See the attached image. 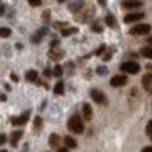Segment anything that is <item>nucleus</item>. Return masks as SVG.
<instances>
[{"label":"nucleus","instance_id":"5701e85b","mask_svg":"<svg viewBox=\"0 0 152 152\" xmlns=\"http://www.w3.org/2000/svg\"><path fill=\"white\" fill-rule=\"evenodd\" d=\"M96 72H97V75L104 76V75H107V73H109V69H107V68H104V66H97Z\"/></svg>","mask_w":152,"mask_h":152},{"label":"nucleus","instance_id":"e433bc0d","mask_svg":"<svg viewBox=\"0 0 152 152\" xmlns=\"http://www.w3.org/2000/svg\"><path fill=\"white\" fill-rule=\"evenodd\" d=\"M0 97H1V102H6V96H4V94H1Z\"/></svg>","mask_w":152,"mask_h":152},{"label":"nucleus","instance_id":"f704fd0d","mask_svg":"<svg viewBox=\"0 0 152 152\" xmlns=\"http://www.w3.org/2000/svg\"><path fill=\"white\" fill-rule=\"evenodd\" d=\"M45 75H47V76H51V71H48V69H47V71H45Z\"/></svg>","mask_w":152,"mask_h":152},{"label":"nucleus","instance_id":"f8f14e48","mask_svg":"<svg viewBox=\"0 0 152 152\" xmlns=\"http://www.w3.org/2000/svg\"><path fill=\"white\" fill-rule=\"evenodd\" d=\"M61 144V138L58 134H51L49 135V145L52 148H58Z\"/></svg>","mask_w":152,"mask_h":152},{"label":"nucleus","instance_id":"20e7f679","mask_svg":"<svg viewBox=\"0 0 152 152\" xmlns=\"http://www.w3.org/2000/svg\"><path fill=\"white\" fill-rule=\"evenodd\" d=\"M90 97L93 99V102L97 104H107V99H106V96H104L103 93L100 92V90H97V89H93L92 92H90Z\"/></svg>","mask_w":152,"mask_h":152},{"label":"nucleus","instance_id":"c85d7f7f","mask_svg":"<svg viewBox=\"0 0 152 152\" xmlns=\"http://www.w3.org/2000/svg\"><path fill=\"white\" fill-rule=\"evenodd\" d=\"M48 33V30H47V28L44 27V28H41V30H39V31H38V34H39V35H41V37H42V35H45V34Z\"/></svg>","mask_w":152,"mask_h":152},{"label":"nucleus","instance_id":"393cba45","mask_svg":"<svg viewBox=\"0 0 152 152\" xmlns=\"http://www.w3.org/2000/svg\"><path fill=\"white\" fill-rule=\"evenodd\" d=\"M41 125H42V118H41L39 115H37L35 120H34V127H35V128H39Z\"/></svg>","mask_w":152,"mask_h":152},{"label":"nucleus","instance_id":"1a4fd4ad","mask_svg":"<svg viewBox=\"0 0 152 152\" xmlns=\"http://www.w3.org/2000/svg\"><path fill=\"white\" fill-rule=\"evenodd\" d=\"M48 56H49V59H52V61H59L64 58V52L58 48H52L48 52Z\"/></svg>","mask_w":152,"mask_h":152},{"label":"nucleus","instance_id":"4c0bfd02","mask_svg":"<svg viewBox=\"0 0 152 152\" xmlns=\"http://www.w3.org/2000/svg\"><path fill=\"white\" fill-rule=\"evenodd\" d=\"M100 4L104 6V4H106V1H104V0H100Z\"/></svg>","mask_w":152,"mask_h":152},{"label":"nucleus","instance_id":"412c9836","mask_svg":"<svg viewBox=\"0 0 152 152\" xmlns=\"http://www.w3.org/2000/svg\"><path fill=\"white\" fill-rule=\"evenodd\" d=\"M11 34V30L7 27H1V30H0V35H1V38H7L9 35Z\"/></svg>","mask_w":152,"mask_h":152},{"label":"nucleus","instance_id":"6ab92c4d","mask_svg":"<svg viewBox=\"0 0 152 152\" xmlns=\"http://www.w3.org/2000/svg\"><path fill=\"white\" fill-rule=\"evenodd\" d=\"M64 92H65V87H64V82H58L56 85H55L54 87V93L55 94H64Z\"/></svg>","mask_w":152,"mask_h":152},{"label":"nucleus","instance_id":"ea45409f","mask_svg":"<svg viewBox=\"0 0 152 152\" xmlns=\"http://www.w3.org/2000/svg\"><path fill=\"white\" fill-rule=\"evenodd\" d=\"M1 152H7V151H4V149H3V151H1Z\"/></svg>","mask_w":152,"mask_h":152},{"label":"nucleus","instance_id":"9b49d317","mask_svg":"<svg viewBox=\"0 0 152 152\" xmlns=\"http://www.w3.org/2000/svg\"><path fill=\"white\" fill-rule=\"evenodd\" d=\"M141 85L144 89H147V90H149L152 87V73H147V75L142 77L141 80Z\"/></svg>","mask_w":152,"mask_h":152},{"label":"nucleus","instance_id":"473e14b6","mask_svg":"<svg viewBox=\"0 0 152 152\" xmlns=\"http://www.w3.org/2000/svg\"><path fill=\"white\" fill-rule=\"evenodd\" d=\"M48 16H49V11H45V13H44V18L48 20Z\"/></svg>","mask_w":152,"mask_h":152},{"label":"nucleus","instance_id":"4468645a","mask_svg":"<svg viewBox=\"0 0 152 152\" xmlns=\"http://www.w3.org/2000/svg\"><path fill=\"white\" fill-rule=\"evenodd\" d=\"M79 31L76 27H69V28H62V31H61V34L64 35V37H69V35H72V34H76Z\"/></svg>","mask_w":152,"mask_h":152},{"label":"nucleus","instance_id":"aec40b11","mask_svg":"<svg viewBox=\"0 0 152 152\" xmlns=\"http://www.w3.org/2000/svg\"><path fill=\"white\" fill-rule=\"evenodd\" d=\"M141 55L145 56V58H149L152 59V47H145V48L141 49Z\"/></svg>","mask_w":152,"mask_h":152},{"label":"nucleus","instance_id":"7ed1b4c3","mask_svg":"<svg viewBox=\"0 0 152 152\" xmlns=\"http://www.w3.org/2000/svg\"><path fill=\"white\" fill-rule=\"evenodd\" d=\"M151 33V26L149 24H138L135 27H132L130 30L131 35H147Z\"/></svg>","mask_w":152,"mask_h":152},{"label":"nucleus","instance_id":"2eb2a0df","mask_svg":"<svg viewBox=\"0 0 152 152\" xmlns=\"http://www.w3.org/2000/svg\"><path fill=\"white\" fill-rule=\"evenodd\" d=\"M38 77V73L37 71H34V69H31V71H28L27 73H26V79H27L28 82H35Z\"/></svg>","mask_w":152,"mask_h":152},{"label":"nucleus","instance_id":"f03ea898","mask_svg":"<svg viewBox=\"0 0 152 152\" xmlns=\"http://www.w3.org/2000/svg\"><path fill=\"white\" fill-rule=\"evenodd\" d=\"M120 69L124 72V73H128V75H135V73H138V72H140L141 66L138 65L137 62L128 61V62H124V64L121 65V68H120Z\"/></svg>","mask_w":152,"mask_h":152},{"label":"nucleus","instance_id":"a211bd4d","mask_svg":"<svg viewBox=\"0 0 152 152\" xmlns=\"http://www.w3.org/2000/svg\"><path fill=\"white\" fill-rule=\"evenodd\" d=\"M80 7H83V0H77V1H73L69 4V10L71 11H77Z\"/></svg>","mask_w":152,"mask_h":152},{"label":"nucleus","instance_id":"dca6fc26","mask_svg":"<svg viewBox=\"0 0 152 152\" xmlns=\"http://www.w3.org/2000/svg\"><path fill=\"white\" fill-rule=\"evenodd\" d=\"M106 24L109 26V27H111V28H114L115 27V18H114V16L111 14V13H107V16H106Z\"/></svg>","mask_w":152,"mask_h":152},{"label":"nucleus","instance_id":"f257e3e1","mask_svg":"<svg viewBox=\"0 0 152 152\" xmlns=\"http://www.w3.org/2000/svg\"><path fill=\"white\" fill-rule=\"evenodd\" d=\"M68 128H69V131L75 132V134H82L83 132L85 125H83V121L80 120V117L77 114L72 115L71 118L68 120Z\"/></svg>","mask_w":152,"mask_h":152},{"label":"nucleus","instance_id":"bb28decb","mask_svg":"<svg viewBox=\"0 0 152 152\" xmlns=\"http://www.w3.org/2000/svg\"><path fill=\"white\" fill-rule=\"evenodd\" d=\"M28 3H30V6H33V7H37V6H39L42 3V0H28Z\"/></svg>","mask_w":152,"mask_h":152},{"label":"nucleus","instance_id":"a19ab883","mask_svg":"<svg viewBox=\"0 0 152 152\" xmlns=\"http://www.w3.org/2000/svg\"><path fill=\"white\" fill-rule=\"evenodd\" d=\"M151 138H152V135H151Z\"/></svg>","mask_w":152,"mask_h":152},{"label":"nucleus","instance_id":"f3484780","mask_svg":"<svg viewBox=\"0 0 152 152\" xmlns=\"http://www.w3.org/2000/svg\"><path fill=\"white\" fill-rule=\"evenodd\" d=\"M64 142H65V145L68 148H76V145H77L75 140H73L72 137H69V135H66L65 138H64Z\"/></svg>","mask_w":152,"mask_h":152},{"label":"nucleus","instance_id":"6e6552de","mask_svg":"<svg viewBox=\"0 0 152 152\" xmlns=\"http://www.w3.org/2000/svg\"><path fill=\"white\" fill-rule=\"evenodd\" d=\"M144 13H131V14H127V16L124 17V23H127V24H130V23H135L138 21V20H141V18H144Z\"/></svg>","mask_w":152,"mask_h":152},{"label":"nucleus","instance_id":"39448f33","mask_svg":"<svg viewBox=\"0 0 152 152\" xmlns=\"http://www.w3.org/2000/svg\"><path fill=\"white\" fill-rule=\"evenodd\" d=\"M127 82H128V79H127V76L125 75H115V76L111 77L110 85H111L113 87H121V86H125Z\"/></svg>","mask_w":152,"mask_h":152},{"label":"nucleus","instance_id":"4be33fe9","mask_svg":"<svg viewBox=\"0 0 152 152\" xmlns=\"http://www.w3.org/2000/svg\"><path fill=\"white\" fill-rule=\"evenodd\" d=\"M62 73H64V71H62V66L61 65H55V68H54V72H52V75L54 76H62Z\"/></svg>","mask_w":152,"mask_h":152},{"label":"nucleus","instance_id":"ddd939ff","mask_svg":"<svg viewBox=\"0 0 152 152\" xmlns=\"http://www.w3.org/2000/svg\"><path fill=\"white\" fill-rule=\"evenodd\" d=\"M23 137V131H14L13 134H11V147H17V144H18V140Z\"/></svg>","mask_w":152,"mask_h":152},{"label":"nucleus","instance_id":"423d86ee","mask_svg":"<svg viewBox=\"0 0 152 152\" xmlns=\"http://www.w3.org/2000/svg\"><path fill=\"white\" fill-rule=\"evenodd\" d=\"M30 114H31V111H26V113H23L21 115H18V117H11L10 118L11 124L13 125H24L28 120H30Z\"/></svg>","mask_w":152,"mask_h":152},{"label":"nucleus","instance_id":"7c9ffc66","mask_svg":"<svg viewBox=\"0 0 152 152\" xmlns=\"http://www.w3.org/2000/svg\"><path fill=\"white\" fill-rule=\"evenodd\" d=\"M0 141H1L0 144H6V135H4V134H1V137H0Z\"/></svg>","mask_w":152,"mask_h":152},{"label":"nucleus","instance_id":"b1692460","mask_svg":"<svg viewBox=\"0 0 152 152\" xmlns=\"http://www.w3.org/2000/svg\"><path fill=\"white\" fill-rule=\"evenodd\" d=\"M92 30L94 31V33H102V31H103V28H102V26H100L99 23H93V24H92Z\"/></svg>","mask_w":152,"mask_h":152},{"label":"nucleus","instance_id":"a878e982","mask_svg":"<svg viewBox=\"0 0 152 152\" xmlns=\"http://www.w3.org/2000/svg\"><path fill=\"white\" fill-rule=\"evenodd\" d=\"M104 51H106V45L103 44V45H100V47H99V48L96 49V55H97V56H100V55L103 54Z\"/></svg>","mask_w":152,"mask_h":152},{"label":"nucleus","instance_id":"c756f323","mask_svg":"<svg viewBox=\"0 0 152 152\" xmlns=\"http://www.w3.org/2000/svg\"><path fill=\"white\" fill-rule=\"evenodd\" d=\"M11 80H13V82H18V77L16 76V73H11Z\"/></svg>","mask_w":152,"mask_h":152},{"label":"nucleus","instance_id":"2f4dec72","mask_svg":"<svg viewBox=\"0 0 152 152\" xmlns=\"http://www.w3.org/2000/svg\"><path fill=\"white\" fill-rule=\"evenodd\" d=\"M142 152H152V147H147L142 149Z\"/></svg>","mask_w":152,"mask_h":152},{"label":"nucleus","instance_id":"0eeeda50","mask_svg":"<svg viewBox=\"0 0 152 152\" xmlns=\"http://www.w3.org/2000/svg\"><path fill=\"white\" fill-rule=\"evenodd\" d=\"M82 111H83V118L86 121H92L93 118V109L89 103H85L82 106Z\"/></svg>","mask_w":152,"mask_h":152},{"label":"nucleus","instance_id":"cd10ccee","mask_svg":"<svg viewBox=\"0 0 152 152\" xmlns=\"http://www.w3.org/2000/svg\"><path fill=\"white\" fill-rule=\"evenodd\" d=\"M147 134L148 135H152V120L148 123V125H147Z\"/></svg>","mask_w":152,"mask_h":152},{"label":"nucleus","instance_id":"c9c22d12","mask_svg":"<svg viewBox=\"0 0 152 152\" xmlns=\"http://www.w3.org/2000/svg\"><path fill=\"white\" fill-rule=\"evenodd\" d=\"M147 41H148V44H151V45H152V37H149Z\"/></svg>","mask_w":152,"mask_h":152},{"label":"nucleus","instance_id":"9d476101","mask_svg":"<svg viewBox=\"0 0 152 152\" xmlns=\"http://www.w3.org/2000/svg\"><path fill=\"white\" fill-rule=\"evenodd\" d=\"M142 3L141 1H137V0H124L123 1V7L124 9H137V7H141Z\"/></svg>","mask_w":152,"mask_h":152},{"label":"nucleus","instance_id":"72a5a7b5","mask_svg":"<svg viewBox=\"0 0 152 152\" xmlns=\"http://www.w3.org/2000/svg\"><path fill=\"white\" fill-rule=\"evenodd\" d=\"M58 152H69V151H68V149H65V148H59V149H58Z\"/></svg>","mask_w":152,"mask_h":152},{"label":"nucleus","instance_id":"58836bf2","mask_svg":"<svg viewBox=\"0 0 152 152\" xmlns=\"http://www.w3.org/2000/svg\"><path fill=\"white\" fill-rule=\"evenodd\" d=\"M58 1H59V3H62V1H65V0H58Z\"/></svg>","mask_w":152,"mask_h":152}]
</instances>
